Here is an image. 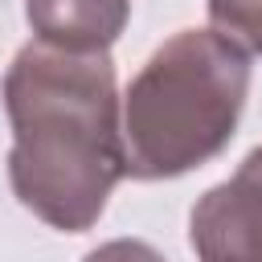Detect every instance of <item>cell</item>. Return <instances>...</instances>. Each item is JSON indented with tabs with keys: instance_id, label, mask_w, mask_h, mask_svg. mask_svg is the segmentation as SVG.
<instances>
[{
	"instance_id": "obj_1",
	"label": "cell",
	"mask_w": 262,
	"mask_h": 262,
	"mask_svg": "<svg viewBox=\"0 0 262 262\" xmlns=\"http://www.w3.org/2000/svg\"><path fill=\"white\" fill-rule=\"evenodd\" d=\"M4 111L16 201L61 233L90 229L127 176L111 53L29 41L4 74Z\"/></svg>"
},
{
	"instance_id": "obj_2",
	"label": "cell",
	"mask_w": 262,
	"mask_h": 262,
	"mask_svg": "<svg viewBox=\"0 0 262 262\" xmlns=\"http://www.w3.org/2000/svg\"><path fill=\"white\" fill-rule=\"evenodd\" d=\"M250 94V53L217 29L172 33L119 98L123 160L135 180H172L221 156Z\"/></svg>"
},
{
	"instance_id": "obj_3",
	"label": "cell",
	"mask_w": 262,
	"mask_h": 262,
	"mask_svg": "<svg viewBox=\"0 0 262 262\" xmlns=\"http://www.w3.org/2000/svg\"><path fill=\"white\" fill-rule=\"evenodd\" d=\"M188 246L205 262H262V147L192 205Z\"/></svg>"
},
{
	"instance_id": "obj_4",
	"label": "cell",
	"mask_w": 262,
	"mask_h": 262,
	"mask_svg": "<svg viewBox=\"0 0 262 262\" xmlns=\"http://www.w3.org/2000/svg\"><path fill=\"white\" fill-rule=\"evenodd\" d=\"M37 41L61 49H111L131 20V0H25Z\"/></svg>"
},
{
	"instance_id": "obj_5",
	"label": "cell",
	"mask_w": 262,
	"mask_h": 262,
	"mask_svg": "<svg viewBox=\"0 0 262 262\" xmlns=\"http://www.w3.org/2000/svg\"><path fill=\"white\" fill-rule=\"evenodd\" d=\"M209 20L246 53H262V0H209Z\"/></svg>"
}]
</instances>
